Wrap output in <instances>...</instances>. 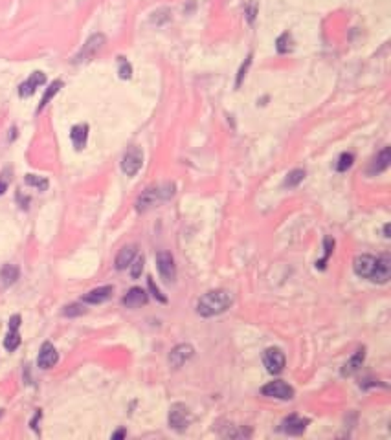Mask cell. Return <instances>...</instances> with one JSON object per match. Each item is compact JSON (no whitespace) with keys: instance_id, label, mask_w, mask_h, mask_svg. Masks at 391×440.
I'll use <instances>...</instances> for the list:
<instances>
[{"instance_id":"cell-3","label":"cell","mask_w":391,"mask_h":440,"mask_svg":"<svg viewBox=\"0 0 391 440\" xmlns=\"http://www.w3.org/2000/svg\"><path fill=\"white\" fill-rule=\"evenodd\" d=\"M173 195H175V186L173 184H162V186L149 187L136 200V209L138 211H147V209L154 208L158 204L167 202L169 198H173Z\"/></svg>"},{"instance_id":"cell-18","label":"cell","mask_w":391,"mask_h":440,"mask_svg":"<svg viewBox=\"0 0 391 440\" xmlns=\"http://www.w3.org/2000/svg\"><path fill=\"white\" fill-rule=\"evenodd\" d=\"M70 140H72L75 149L81 151V149L86 145V140H88V125L79 123V125H75V127H72V130H70Z\"/></svg>"},{"instance_id":"cell-24","label":"cell","mask_w":391,"mask_h":440,"mask_svg":"<svg viewBox=\"0 0 391 440\" xmlns=\"http://www.w3.org/2000/svg\"><path fill=\"white\" fill-rule=\"evenodd\" d=\"M26 184L35 189H39V191H46L48 189V180L42 178V176H35V175H28L26 176Z\"/></svg>"},{"instance_id":"cell-4","label":"cell","mask_w":391,"mask_h":440,"mask_svg":"<svg viewBox=\"0 0 391 440\" xmlns=\"http://www.w3.org/2000/svg\"><path fill=\"white\" fill-rule=\"evenodd\" d=\"M169 428L175 431H184L189 428V424L193 420V415L189 411V407L184 404H173L169 409Z\"/></svg>"},{"instance_id":"cell-11","label":"cell","mask_w":391,"mask_h":440,"mask_svg":"<svg viewBox=\"0 0 391 440\" xmlns=\"http://www.w3.org/2000/svg\"><path fill=\"white\" fill-rule=\"evenodd\" d=\"M46 83V75L42 72H33L31 75H29L28 79L24 81L22 85L18 86V96L20 97H29V96H33L35 90L39 88V86H42Z\"/></svg>"},{"instance_id":"cell-34","label":"cell","mask_w":391,"mask_h":440,"mask_svg":"<svg viewBox=\"0 0 391 440\" xmlns=\"http://www.w3.org/2000/svg\"><path fill=\"white\" fill-rule=\"evenodd\" d=\"M20 327V316L18 314H15V316H11V319H9V328H17Z\"/></svg>"},{"instance_id":"cell-32","label":"cell","mask_w":391,"mask_h":440,"mask_svg":"<svg viewBox=\"0 0 391 440\" xmlns=\"http://www.w3.org/2000/svg\"><path fill=\"white\" fill-rule=\"evenodd\" d=\"M149 288H151V292H153V295L154 297H156V299L158 301H162V303H167V299H165L164 295H162V293H160V290L156 286H154V281L153 279H149Z\"/></svg>"},{"instance_id":"cell-31","label":"cell","mask_w":391,"mask_h":440,"mask_svg":"<svg viewBox=\"0 0 391 440\" xmlns=\"http://www.w3.org/2000/svg\"><path fill=\"white\" fill-rule=\"evenodd\" d=\"M9 169H6L2 175H0V195H4L7 191V187H9Z\"/></svg>"},{"instance_id":"cell-36","label":"cell","mask_w":391,"mask_h":440,"mask_svg":"<svg viewBox=\"0 0 391 440\" xmlns=\"http://www.w3.org/2000/svg\"><path fill=\"white\" fill-rule=\"evenodd\" d=\"M384 237H390V224H386L384 226Z\"/></svg>"},{"instance_id":"cell-23","label":"cell","mask_w":391,"mask_h":440,"mask_svg":"<svg viewBox=\"0 0 391 440\" xmlns=\"http://www.w3.org/2000/svg\"><path fill=\"white\" fill-rule=\"evenodd\" d=\"M18 345H20V334H18L17 328H9V332L4 339V347H6V350L13 352V350L18 349Z\"/></svg>"},{"instance_id":"cell-16","label":"cell","mask_w":391,"mask_h":440,"mask_svg":"<svg viewBox=\"0 0 391 440\" xmlns=\"http://www.w3.org/2000/svg\"><path fill=\"white\" fill-rule=\"evenodd\" d=\"M390 162H391V151H390V147H384V149L377 154V158L373 160V164L369 167V175H380V173H384V171L390 167Z\"/></svg>"},{"instance_id":"cell-7","label":"cell","mask_w":391,"mask_h":440,"mask_svg":"<svg viewBox=\"0 0 391 440\" xmlns=\"http://www.w3.org/2000/svg\"><path fill=\"white\" fill-rule=\"evenodd\" d=\"M261 395L268 396V398H278V400H290V398H294V389L281 380H276V382L265 385L261 389Z\"/></svg>"},{"instance_id":"cell-21","label":"cell","mask_w":391,"mask_h":440,"mask_svg":"<svg viewBox=\"0 0 391 440\" xmlns=\"http://www.w3.org/2000/svg\"><path fill=\"white\" fill-rule=\"evenodd\" d=\"M303 178H305V171H303V169L290 171L289 175H287V178H285V182H283V187H287V189H294V187H298L301 182H303Z\"/></svg>"},{"instance_id":"cell-28","label":"cell","mask_w":391,"mask_h":440,"mask_svg":"<svg viewBox=\"0 0 391 440\" xmlns=\"http://www.w3.org/2000/svg\"><path fill=\"white\" fill-rule=\"evenodd\" d=\"M290 42H292V37H290L289 33H283L281 37L278 39V51L279 53H287V51H290Z\"/></svg>"},{"instance_id":"cell-20","label":"cell","mask_w":391,"mask_h":440,"mask_svg":"<svg viewBox=\"0 0 391 440\" xmlns=\"http://www.w3.org/2000/svg\"><path fill=\"white\" fill-rule=\"evenodd\" d=\"M18 275H20V271L15 264H4L2 266V270H0V282L4 284V286H11L13 282H17Z\"/></svg>"},{"instance_id":"cell-37","label":"cell","mask_w":391,"mask_h":440,"mask_svg":"<svg viewBox=\"0 0 391 440\" xmlns=\"http://www.w3.org/2000/svg\"><path fill=\"white\" fill-rule=\"evenodd\" d=\"M0 417H2V409H0Z\"/></svg>"},{"instance_id":"cell-8","label":"cell","mask_w":391,"mask_h":440,"mask_svg":"<svg viewBox=\"0 0 391 440\" xmlns=\"http://www.w3.org/2000/svg\"><path fill=\"white\" fill-rule=\"evenodd\" d=\"M156 266H158V271L164 281L173 282L176 279L175 257H173L169 251H160V253L156 255Z\"/></svg>"},{"instance_id":"cell-15","label":"cell","mask_w":391,"mask_h":440,"mask_svg":"<svg viewBox=\"0 0 391 440\" xmlns=\"http://www.w3.org/2000/svg\"><path fill=\"white\" fill-rule=\"evenodd\" d=\"M112 292H114V288L110 286V284H107V286L94 288V290H90V292L83 297V301H85V303H88V305H101V303H105L107 299H110Z\"/></svg>"},{"instance_id":"cell-1","label":"cell","mask_w":391,"mask_h":440,"mask_svg":"<svg viewBox=\"0 0 391 440\" xmlns=\"http://www.w3.org/2000/svg\"><path fill=\"white\" fill-rule=\"evenodd\" d=\"M353 270L358 277L369 279L379 284H386L391 277V260L388 257H373V255H358L353 262Z\"/></svg>"},{"instance_id":"cell-29","label":"cell","mask_w":391,"mask_h":440,"mask_svg":"<svg viewBox=\"0 0 391 440\" xmlns=\"http://www.w3.org/2000/svg\"><path fill=\"white\" fill-rule=\"evenodd\" d=\"M130 75H132V66L125 61L123 57H119V77L121 79H130Z\"/></svg>"},{"instance_id":"cell-2","label":"cell","mask_w":391,"mask_h":440,"mask_svg":"<svg viewBox=\"0 0 391 440\" xmlns=\"http://www.w3.org/2000/svg\"><path fill=\"white\" fill-rule=\"evenodd\" d=\"M233 299L230 292L226 290H211V292L204 293L197 303V314L202 317H213L224 312L232 306Z\"/></svg>"},{"instance_id":"cell-17","label":"cell","mask_w":391,"mask_h":440,"mask_svg":"<svg viewBox=\"0 0 391 440\" xmlns=\"http://www.w3.org/2000/svg\"><path fill=\"white\" fill-rule=\"evenodd\" d=\"M136 257V246L134 244H130V246H123V248L119 249V253L116 255V270H127L130 266V262L134 260Z\"/></svg>"},{"instance_id":"cell-27","label":"cell","mask_w":391,"mask_h":440,"mask_svg":"<svg viewBox=\"0 0 391 440\" xmlns=\"http://www.w3.org/2000/svg\"><path fill=\"white\" fill-rule=\"evenodd\" d=\"M333 248H335V240L333 238H325V255H323V259L320 260V262H316L318 268H325V262H327V259L331 257V253H333Z\"/></svg>"},{"instance_id":"cell-35","label":"cell","mask_w":391,"mask_h":440,"mask_svg":"<svg viewBox=\"0 0 391 440\" xmlns=\"http://www.w3.org/2000/svg\"><path fill=\"white\" fill-rule=\"evenodd\" d=\"M125 437V429H119V431H116V433H112V439H123Z\"/></svg>"},{"instance_id":"cell-9","label":"cell","mask_w":391,"mask_h":440,"mask_svg":"<svg viewBox=\"0 0 391 440\" xmlns=\"http://www.w3.org/2000/svg\"><path fill=\"white\" fill-rule=\"evenodd\" d=\"M103 44H105V35L101 33H96L92 35L90 39L86 40L83 48L79 50V53L75 55V62H85V61H90L92 57L96 55L97 51L101 50Z\"/></svg>"},{"instance_id":"cell-19","label":"cell","mask_w":391,"mask_h":440,"mask_svg":"<svg viewBox=\"0 0 391 440\" xmlns=\"http://www.w3.org/2000/svg\"><path fill=\"white\" fill-rule=\"evenodd\" d=\"M364 358H366V350H364V349L357 350V352L351 356V360H349L346 365H344V369H342V376H351V374L357 373L358 369L362 367Z\"/></svg>"},{"instance_id":"cell-30","label":"cell","mask_w":391,"mask_h":440,"mask_svg":"<svg viewBox=\"0 0 391 440\" xmlns=\"http://www.w3.org/2000/svg\"><path fill=\"white\" fill-rule=\"evenodd\" d=\"M62 314L66 317H75V316H83L85 314V308L81 305H68V306H64V310H62Z\"/></svg>"},{"instance_id":"cell-6","label":"cell","mask_w":391,"mask_h":440,"mask_svg":"<svg viewBox=\"0 0 391 440\" xmlns=\"http://www.w3.org/2000/svg\"><path fill=\"white\" fill-rule=\"evenodd\" d=\"M142 164H143V153L138 147H130L129 151L123 154V158H121V171H123L127 176H134L138 171L142 169Z\"/></svg>"},{"instance_id":"cell-12","label":"cell","mask_w":391,"mask_h":440,"mask_svg":"<svg viewBox=\"0 0 391 440\" xmlns=\"http://www.w3.org/2000/svg\"><path fill=\"white\" fill-rule=\"evenodd\" d=\"M57 360H59V354H57L55 347L50 341L42 343V347L39 350V358H37V365L40 369H51L57 363Z\"/></svg>"},{"instance_id":"cell-13","label":"cell","mask_w":391,"mask_h":440,"mask_svg":"<svg viewBox=\"0 0 391 440\" xmlns=\"http://www.w3.org/2000/svg\"><path fill=\"white\" fill-rule=\"evenodd\" d=\"M307 426H309V420L307 418H301L298 417V415H290V417H287L281 422V431L287 435H301L303 431L307 429Z\"/></svg>"},{"instance_id":"cell-25","label":"cell","mask_w":391,"mask_h":440,"mask_svg":"<svg viewBox=\"0 0 391 440\" xmlns=\"http://www.w3.org/2000/svg\"><path fill=\"white\" fill-rule=\"evenodd\" d=\"M353 162H355V156H353L351 153H344L340 156V160H338V164H336V171H338V173H346L353 165Z\"/></svg>"},{"instance_id":"cell-10","label":"cell","mask_w":391,"mask_h":440,"mask_svg":"<svg viewBox=\"0 0 391 440\" xmlns=\"http://www.w3.org/2000/svg\"><path fill=\"white\" fill-rule=\"evenodd\" d=\"M193 354H195V349H193L191 345L189 343H180V345H176L175 349L171 350V354H169V363L171 367H175V369H180L186 361H189L193 358Z\"/></svg>"},{"instance_id":"cell-33","label":"cell","mask_w":391,"mask_h":440,"mask_svg":"<svg viewBox=\"0 0 391 440\" xmlns=\"http://www.w3.org/2000/svg\"><path fill=\"white\" fill-rule=\"evenodd\" d=\"M250 62H252V57H248V59H246V64H243V68H241V72H239V77H237V85H241L243 77L246 75V68L250 66Z\"/></svg>"},{"instance_id":"cell-22","label":"cell","mask_w":391,"mask_h":440,"mask_svg":"<svg viewBox=\"0 0 391 440\" xmlns=\"http://www.w3.org/2000/svg\"><path fill=\"white\" fill-rule=\"evenodd\" d=\"M61 88H62V81H53V83H51V85L48 86V88H46L44 96H42V99H40L39 108H37V112H40V110H42V108H44L46 105L50 103L51 97L55 96V94H57V92H59V90H61Z\"/></svg>"},{"instance_id":"cell-26","label":"cell","mask_w":391,"mask_h":440,"mask_svg":"<svg viewBox=\"0 0 391 440\" xmlns=\"http://www.w3.org/2000/svg\"><path fill=\"white\" fill-rule=\"evenodd\" d=\"M143 271V257H134V260L130 262V277L138 279Z\"/></svg>"},{"instance_id":"cell-14","label":"cell","mask_w":391,"mask_h":440,"mask_svg":"<svg viewBox=\"0 0 391 440\" xmlns=\"http://www.w3.org/2000/svg\"><path fill=\"white\" fill-rule=\"evenodd\" d=\"M121 303H123L127 308H140V306L147 305V292L138 286L130 288Z\"/></svg>"},{"instance_id":"cell-5","label":"cell","mask_w":391,"mask_h":440,"mask_svg":"<svg viewBox=\"0 0 391 440\" xmlns=\"http://www.w3.org/2000/svg\"><path fill=\"white\" fill-rule=\"evenodd\" d=\"M263 363L267 367V371L270 374H279L285 369V363H287V358H285L283 350L278 349V347H270L263 352Z\"/></svg>"}]
</instances>
